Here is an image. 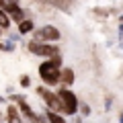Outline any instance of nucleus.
Here are the masks:
<instances>
[{"label": "nucleus", "instance_id": "nucleus-17", "mask_svg": "<svg viewBox=\"0 0 123 123\" xmlns=\"http://www.w3.org/2000/svg\"><path fill=\"white\" fill-rule=\"evenodd\" d=\"M119 121H121V123H123V113H121V117H119Z\"/></svg>", "mask_w": 123, "mask_h": 123}, {"label": "nucleus", "instance_id": "nucleus-14", "mask_svg": "<svg viewBox=\"0 0 123 123\" xmlns=\"http://www.w3.org/2000/svg\"><path fill=\"white\" fill-rule=\"evenodd\" d=\"M4 49H6V51H12V49H14V43H12V41H6V43H4Z\"/></svg>", "mask_w": 123, "mask_h": 123}, {"label": "nucleus", "instance_id": "nucleus-3", "mask_svg": "<svg viewBox=\"0 0 123 123\" xmlns=\"http://www.w3.org/2000/svg\"><path fill=\"white\" fill-rule=\"evenodd\" d=\"M57 97L62 98V107H64V113L66 115H74L76 113V109H78V98H76V94L72 90L60 88V90H57Z\"/></svg>", "mask_w": 123, "mask_h": 123}, {"label": "nucleus", "instance_id": "nucleus-2", "mask_svg": "<svg viewBox=\"0 0 123 123\" xmlns=\"http://www.w3.org/2000/svg\"><path fill=\"white\" fill-rule=\"evenodd\" d=\"M37 94L45 101V105L49 107V111H55V113H64V107H62V98L57 97V92L47 90L45 86H37Z\"/></svg>", "mask_w": 123, "mask_h": 123}, {"label": "nucleus", "instance_id": "nucleus-10", "mask_svg": "<svg viewBox=\"0 0 123 123\" xmlns=\"http://www.w3.org/2000/svg\"><path fill=\"white\" fill-rule=\"evenodd\" d=\"M29 31H33V21L25 18L23 23H18V33H21V35H25V33H29Z\"/></svg>", "mask_w": 123, "mask_h": 123}, {"label": "nucleus", "instance_id": "nucleus-5", "mask_svg": "<svg viewBox=\"0 0 123 123\" xmlns=\"http://www.w3.org/2000/svg\"><path fill=\"white\" fill-rule=\"evenodd\" d=\"M4 10L10 14V18H12V21H18V23H23V21H25V14H23V10L17 6V2H8Z\"/></svg>", "mask_w": 123, "mask_h": 123}, {"label": "nucleus", "instance_id": "nucleus-6", "mask_svg": "<svg viewBox=\"0 0 123 123\" xmlns=\"http://www.w3.org/2000/svg\"><path fill=\"white\" fill-rule=\"evenodd\" d=\"M6 119H8V123H23L21 121V113L17 111V107H14V105L6 107Z\"/></svg>", "mask_w": 123, "mask_h": 123}, {"label": "nucleus", "instance_id": "nucleus-8", "mask_svg": "<svg viewBox=\"0 0 123 123\" xmlns=\"http://www.w3.org/2000/svg\"><path fill=\"white\" fill-rule=\"evenodd\" d=\"M41 49H43V41H39V39L29 41V51H31V53H35V55H41Z\"/></svg>", "mask_w": 123, "mask_h": 123}, {"label": "nucleus", "instance_id": "nucleus-11", "mask_svg": "<svg viewBox=\"0 0 123 123\" xmlns=\"http://www.w3.org/2000/svg\"><path fill=\"white\" fill-rule=\"evenodd\" d=\"M10 21H12L10 14L6 12V10H0V27H2V29H8V27H10Z\"/></svg>", "mask_w": 123, "mask_h": 123}, {"label": "nucleus", "instance_id": "nucleus-15", "mask_svg": "<svg viewBox=\"0 0 123 123\" xmlns=\"http://www.w3.org/2000/svg\"><path fill=\"white\" fill-rule=\"evenodd\" d=\"M88 113H90V107H88V105H82V115H88Z\"/></svg>", "mask_w": 123, "mask_h": 123}, {"label": "nucleus", "instance_id": "nucleus-9", "mask_svg": "<svg viewBox=\"0 0 123 123\" xmlns=\"http://www.w3.org/2000/svg\"><path fill=\"white\" fill-rule=\"evenodd\" d=\"M45 117H47L49 123H66V119L62 117L60 113H55V111H47V115H45Z\"/></svg>", "mask_w": 123, "mask_h": 123}, {"label": "nucleus", "instance_id": "nucleus-4", "mask_svg": "<svg viewBox=\"0 0 123 123\" xmlns=\"http://www.w3.org/2000/svg\"><path fill=\"white\" fill-rule=\"evenodd\" d=\"M60 37H62L60 29L53 27V25H45V27H41V29L35 31V39L43 41V43H53V41H57Z\"/></svg>", "mask_w": 123, "mask_h": 123}, {"label": "nucleus", "instance_id": "nucleus-18", "mask_svg": "<svg viewBox=\"0 0 123 123\" xmlns=\"http://www.w3.org/2000/svg\"><path fill=\"white\" fill-rule=\"evenodd\" d=\"M2 101H4V98H2V97H0V103H2Z\"/></svg>", "mask_w": 123, "mask_h": 123}, {"label": "nucleus", "instance_id": "nucleus-13", "mask_svg": "<svg viewBox=\"0 0 123 123\" xmlns=\"http://www.w3.org/2000/svg\"><path fill=\"white\" fill-rule=\"evenodd\" d=\"M18 82H21V86L23 88H27V86H31V78H29V76H21V80H18Z\"/></svg>", "mask_w": 123, "mask_h": 123}, {"label": "nucleus", "instance_id": "nucleus-12", "mask_svg": "<svg viewBox=\"0 0 123 123\" xmlns=\"http://www.w3.org/2000/svg\"><path fill=\"white\" fill-rule=\"evenodd\" d=\"M62 80H64L66 84H72L74 82V72L68 70V68H64V70H62Z\"/></svg>", "mask_w": 123, "mask_h": 123}, {"label": "nucleus", "instance_id": "nucleus-7", "mask_svg": "<svg viewBox=\"0 0 123 123\" xmlns=\"http://www.w3.org/2000/svg\"><path fill=\"white\" fill-rule=\"evenodd\" d=\"M41 55H47V57H57L60 55V49L55 45H49V43H43V49H41Z\"/></svg>", "mask_w": 123, "mask_h": 123}, {"label": "nucleus", "instance_id": "nucleus-16", "mask_svg": "<svg viewBox=\"0 0 123 123\" xmlns=\"http://www.w3.org/2000/svg\"><path fill=\"white\" fill-rule=\"evenodd\" d=\"M6 4H8V2H6V0H0V8H2V10L6 8Z\"/></svg>", "mask_w": 123, "mask_h": 123}, {"label": "nucleus", "instance_id": "nucleus-1", "mask_svg": "<svg viewBox=\"0 0 123 123\" xmlns=\"http://www.w3.org/2000/svg\"><path fill=\"white\" fill-rule=\"evenodd\" d=\"M39 76H41V80L47 82V84H57L62 80V70H60L57 64H53V62L49 60V62H43L39 66Z\"/></svg>", "mask_w": 123, "mask_h": 123}]
</instances>
